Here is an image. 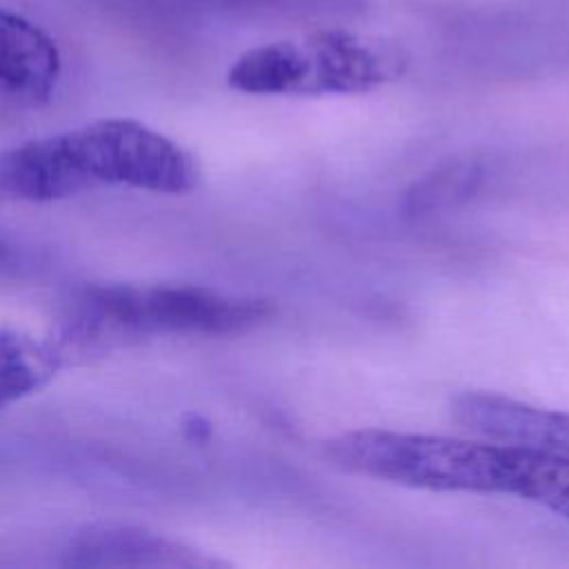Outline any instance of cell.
Segmentation results:
<instances>
[{"label": "cell", "mask_w": 569, "mask_h": 569, "mask_svg": "<svg viewBox=\"0 0 569 569\" xmlns=\"http://www.w3.org/2000/svg\"><path fill=\"white\" fill-rule=\"evenodd\" d=\"M196 158L129 118H104L0 153V200L49 202L109 184L153 193L196 189Z\"/></svg>", "instance_id": "7a4b0ae2"}, {"label": "cell", "mask_w": 569, "mask_h": 569, "mask_svg": "<svg viewBox=\"0 0 569 569\" xmlns=\"http://www.w3.org/2000/svg\"><path fill=\"white\" fill-rule=\"evenodd\" d=\"M73 567H224L182 540L120 522H96L78 529L67 545Z\"/></svg>", "instance_id": "5b68a950"}, {"label": "cell", "mask_w": 569, "mask_h": 569, "mask_svg": "<svg viewBox=\"0 0 569 569\" xmlns=\"http://www.w3.org/2000/svg\"><path fill=\"white\" fill-rule=\"evenodd\" d=\"M329 465L411 489L518 496L562 513L569 505V458L511 442L356 429L322 447Z\"/></svg>", "instance_id": "6da1fadb"}, {"label": "cell", "mask_w": 569, "mask_h": 569, "mask_svg": "<svg viewBox=\"0 0 569 569\" xmlns=\"http://www.w3.org/2000/svg\"><path fill=\"white\" fill-rule=\"evenodd\" d=\"M451 418L485 438L569 458V411L527 405L491 391H465L451 400Z\"/></svg>", "instance_id": "8992f818"}, {"label": "cell", "mask_w": 569, "mask_h": 569, "mask_svg": "<svg viewBox=\"0 0 569 569\" xmlns=\"http://www.w3.org/2000/svg\"><path fill=\"white\" fill-rule=\"evenodd\" d=\"M64 367L51 338L36 340L16 327H0V409L44 387Z\"/></svg>", "instance_id": "ba28073f"}, {"label": "cell", "mask_w": 569, "mask_h": 569, "mask_svg": "<svg viewBox=\"0 0 569 569\" xmlns=\"http://www.w3.org/2000/svg\"><path fill=\"white\" fill-rule=\"evenodd\" d=\"M405 69V49L387 38L322 29L244 51L227 71V84L251 96L365 93Z\"/></svg>", "instance_id": "277c9868"}, {"label": "cell", "mask_w": 569, "mask_h": 569, "mask_svg": "<svg viewBox=\"0 0 569 569\" xmlns=\"http://www.w3.org/2000/svg\"><path fill=\"white\" fill-rule=\"evenodd\" d=\"M485 180V164L471 156L451 158L418 178L405 193L402 209L411 218H425L467 202Z\"/></svg>", "instance_id": "9c48e42d"}, {"label": "cell", "mask_w": 569, "mask_h": 569, "mask_svg": "<svg viewBox=\"0 0 569 569\" xmlns=\"http://www.w3.org/2000/svg\"><path fill=\"white\" fill-rule=\"evenodd\" d=\"M60 76L56 42L33 22L0 7V93L18 102H42Z\"/></svg>", "instance_id": "52a82bcc"}, {"label": "cell", "mask_w": 569, "mask_h": 569, "mask_svg": "<svg viewBox=\"0 0 569 569\" xmlns=\"http://www.w3.org/2000/svg\"><path fill=\"white\" fill-rule=\"evenodd\" d=\"M273 313L267 298L200 284H89L67 305L53 342L67 365L149 336L244 333Z\"/></svg>", "instance_id": "3957f363"}]
</instances>
